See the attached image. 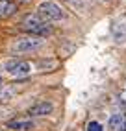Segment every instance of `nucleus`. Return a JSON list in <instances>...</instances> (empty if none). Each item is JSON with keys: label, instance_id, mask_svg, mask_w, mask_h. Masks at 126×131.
<instances>
[{"label": "nucleus", "instance_id": "423d86ee", "mask_svg": "<svg viewBox=\"0 0 126 131\" xmlns=\"http://www.w3.org/2000/svg\"><path fill=\"white\" fill-rule=\"evenodd\" d=\"M6 126L10 129H15V131H28L33 127V122H32V118H13Z\"/></svg>", "mask_w": 126, "mask_h": 131}, {"label": "nucleus", "instance_id": "7ed1b4c3", "mask_svg": "<svg viewBox=\"0 0 126 131\" xmlns=\"http://www.w3.org/2000/svg\"><path fill=\"white\" fill-rule=\"evenodd\" d=\"M43 37H35V35H26V37H19L13 45L11 50L17 52V54H26V52H33L43 46Z\"/></svg>", "mask_w": 126, "mask_h": 131}, {"label": "nucleus", "instance_id": "f03ea898", "mask_svg": "<svg viewBox=\"0 0 126 131\" xmlns=\"http://www.w3.org/2000/svg\"><path fill=\"white\" fill-rule=\"evenodd\" d=\"M37 17L43 19L44 22H50V20H61L65 17V13L54 0H43L37 6Z\"/></svg>", "mask_w": 126, "mask_h": 131}, {"label": "nucleus", "instance_id": "2eb2a0df", "mask_svg": "<svg viewBox=\"0 0 126 131\" xmlns=\"http://www.w3.org/2000/svg\"><path fill=\"white\" fill-rule=\"evenodd\" d=\"M104 2H107V0H104Z\"/></svg>", "mask_w": 126, "mask_h": 131}, {"label": "nucleus", "instance_id": "9b49d317", "mask_svg": "<svg viewBox=\"0 0 126 131\" xmlns=\"http://www.w3.org/2000/svg\"><path fill=\"white\" fill-rule=\"evenodd\" d=\"M65 2H69L70 6H74V7H82V6H84L82 0H65Z\"/></svg>", "mask_w": 126, "mask_h": 131}, {"label": "nucleus", "instance_id": "9d476101", "mask_svg": "<svg viewBox=\"0 0 126 131\" xmlns=\"http://www.w3.org/2000/svg\"><path fill=\"white\" fill-rule=\"evenodd\" d=\"M87 131H102V126L93 120V122H89V124H87Z\"/></svg>", "mask_w": 126, "mask_h": 131}, {"label": "nucleus", "instance_id": "1a4fd4ad", "mask_svg": "<svg viewBox=\"0 0 126 131\" xmlns=\"http://www.w3.org/2000/svg\"><path fill=\"white\" fill-rule=\"evenodd\" d=\"M124 122V115H111L110 120H107V127H110L111 131H119L121 126Z\"/></svg>", "mask_w": 126, "mask_h": 131}, {"label": "nucleus", "instance_id": "6e6552de", "mask_svg": "<svg viewBox=\"0 0 126 131\" xmlns=\"http://www.w3.org/2000/svg\"><path fill=\"white\" fill-rule=\"evenodd\" d=\"M17 9V6L10 0H0V17H10Z\"/></svg>", "mask_w": 126, "mask_h": 131}, {"label": "nucleus", "instance_id": "0eeeda50", "mask_svg": "<svg viewBox=\"0 0 126 131\" xmlns=\"http://www.w3.org/2000/svg\"><path fill=\"white\" fill-rule=\"evenodd\" d=\"M30 72H32V65L28 63V61H19V63L10 70V74L13 78H24V76H28Z\"/></svg>", "mask_w": 126, "mask_h": 131}, {"label": "nucleus", "instance_id": "39448f33", "mask_svg": "<svg viewBox=\"0 0 126 131\" xmlns=\"http://www.w3.org/2000/svg\"><path fill=\"white\" fill-rule=\"evenodd\" d=\"M111 33L117 42H124L126 41V17H121L117 19L111 26Z\"/></svg>", "mask_w": 126, "mask_h": 131}, {"label": "nucleus", "instance_id": "ddd939ff", "mask_svg": "<svg viewBox=\"0 0 126 131\" xmlns=\"http://www.w3.org/2000/svg\"><path fill=\"white\" fill-rule=\"evenodd\" d=\"M122 103H126V94H122Z\"/></svg>", "mask_w": 126, "mask_h": 131}, {"label": "nucleus", "instance_id": "4468645a", "mask_svg": "<svg viewBox=\"0 0 126 131\" xmlns=\"http://www.w3.org/2000/svg\"><path fill=\"white\" fill-rule=\"evenodd\" d=\"M2 85H4V83H2V78H0V87H2Z\"/></svg>", "mask_w": 126, "mask_h": 131}, {"label": "nucleus", "instance_id": "f8f14e48", "mask_svg": "<svg viewBox=\"0 0 126 131\" xmlns=\"http://www.w3.org/2000/svg\"><path fill=\"white\" fill-rule=\"evenodd\" d=\"M119 131H126V116H124V122H122V126H121Z\"/></svg>", "mask_w": 126, "mask_h": 131}, {"label": "nucleus", "instance_id": "f257e3e1", "mask_svg": "<svg viewBox=\"0 0 126 131\" xmlns=\"http://www.w3.org/2000/svg\"><path fill=\"white\" fill-rule=\"evenodd\" d=\"M22 28L30 33V35H35V37H44L52 31V28L48 26V22H44L43 19H39L37 13L35 15H28L22 22Z\"/></svg>", "mask_w": 126, "mask_h": 131}, {"label": "nucleus", "instance_id": "20e7f679", "mask_svg": "<svg viewBox=\"0 0 126 131\" xmlns=\"http://www.w3.org/2000/svg\"><path fill=\"white\" fill-rule=\"evenodd\" d=\"M54 111V103L48 102V100H41L37 103H33V105L28 109V115L32 116H47Z\"/></svg>", "mask_w": 126, "mask_h": 131}]
</instances>
